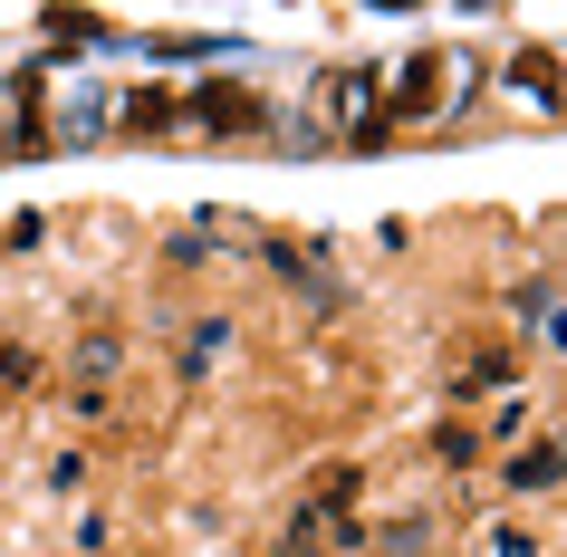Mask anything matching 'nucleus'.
I'll return each instance as SVG.
<instances>
[{
	"label": "nucleus",
	"instance_id": "obj_1",
	"mask_svg": "<svg viewBox=\"0 0 567 557\" xmlns=\"http://www.w3.org/2000/svg\"><path fill=\"white\" fill-rule=\"evenodd\" d=\"M193 125H212V135H260L269 125V96H250V87H193Z\"/></svg>",
	"mask_w": 567,
	"mask_h": 557
},
{
	"label": "nucleus",
	"instance_id": "obj_2",
	"mask_svg": "<svg viewBox=\"0 0 567 557\" xmlns=\"http://www.w3.org/2000/svg\"><path fill=\"white\" fill-rule=\"evenodd\" d=\"M106 125H116V96H106V87H68L59 96V135H68V145H96Z\"/></svg>",
	"mask_w": 567,
	"mask_h": 557
},
{
	"label": "nucleus",
	"instance_id": "obj_3",
	"mask_svg": "<svg viewBox=\"0 0 567 557\" xmlns=\"http://www.w3.org/2000/svg\"><path fill=\"white\" fill-rule=\"evenodd\" d=\"M558 471H567V433H548V442H538V452H509L501 491H519V499H529V491H548Z\"/></svg>",
	"mask_w": 567,
	"mask_h": 557
},
{
	"label": "nucleus",
	"instance_id": "obj_4",
	"mask_svg": "<svg viewBox=\"0 0 567 557\" xmlns=\"http://www.w3.org/2000/svg\"><path fill=\"white\" fill-rule=\"evenodd\" d=\"M174 116H183L174 87H125V96H116V125H125V135H164Z\"/></svg>",
	"mask_w": 567,
	"mask_h": 557
},
{
	"label": "nucleus",
	"instance_id": "obj_5",
	"mask_svg": "<svg viewBox=\"0 0 567 557\" xmlns=\"http://www.w3.org/2000/svg\"><path fill=\"white\" fill-rule=\"evenodd\" d=\"M509 87H519V96H538V106H558V87H567V68L548 59V49H519V59H509Z\"/></svg>",
	"mask_w": 567,
	"mask_h": 557
},
{
	"label": "nucleus",
	"instance_id": "obj_6",
	"mask_svg": "<svg viewBox=\"0 0 567 557\" xmlns=\"http://www.w3.org/2000/svg\"><path fill=\"white\" fill-rule=\"evenodd\" d=\"M347 499H357V471L347 462H328L318 481H308V509H347Z\"/></svg>",
	"mask_w": 567,
	"mask_h": 557
},
{
	"label": "nucleus",
	"instance_id": "obj_7",
	"mask_svg": "<svg viewBox=\"0 0 567 557\" xmlns=\"http://www.w3.org/2000/svg\"><path fill=\"white\" fill-rule=\"evenodd\" d=\"M481 557H538V538H529V528H509V519H501L491 538H481Z\"/></svg>",
	"mask_w": 567,
	"mask_h": 557
},
{
	"label": "nucleus",
	"instance_id": "obj_8",
	"mask_svg": "<svg viewBox=\"0 0 567 557\" xmlns=\"http://www.w3.org/2000/svg\"><path fill=\"white\" fill-rule=\"evenodd\" d=\"M433 452H443V462H452V471H462V462H472V452H481V442H472V433H462V423H443V433H433Z\"/></svg>",
	"mask_w": 567,
	"mask_h": 557
}]
</instances>
